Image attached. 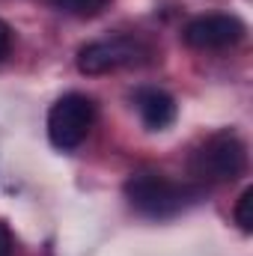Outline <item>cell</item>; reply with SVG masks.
I'll use <instances>...</instances> for the list:
<instances>
[{"instance_id":"cell-4","label":"cell","mask_w":253,"mask_h":256,"mask_svg":"<svg viewBox=\"0 0 253 256\" xmlns=\"http://www.w3.org/2000/svg\"><path fill=\"white\" fill-rule=\"evenodd\" d=\"M149 57V48L134 39V36H114V39H98L90 42L78 51L74 63L80 74H108L122 66H140Z\"/></svg>"},{"instance_id":"cell-1","label":"cell","mask_w":253,"mask_h":256,"mask_svg":"<svg viewBox=\"0 0 253 256\" xmlns=\"http://www.w3.org/2000/svg\"><path fill=\"white\" fill-rule=\"evenodd\" d=\"M122 194L131 202L134 212H140L143 218L152 220H164V218H176L179 212H185L200 200V191L190 188L185 182H173L164 173L155 170H140L131 173L122 185Z\"/></svg>"},{"instance_id":"cell-9","label":"cell","mask_w":253,"mask_h":256,"mask_svg":"<svg viewBox=\"0 0 253 256\" xmlns=\"http://www.w3.org/2000/svg\"><path fill=\"white\" fill-rule=\"evenodd\" d=\"M15 254V238L6 220H0V256H12Z\"/></svg>"},{"instance_id":"cell-3","label":"cell","mask_w":253,"mask_h":256,"mask_svg":"<svg viewBox=\"0 0 253 256\" xmlns=\"http://www.w3.org/2000/svg\"><path fill=\"white\" fill-rule=\"evenodd\" d=\"M96 122V102L84 92H66L48 110V140L54 149H78Z\"/></svg>"},{"instance_id":"cell-6","label":"cell","mask_w":253,"mask_h":256,"mask_svg":"<svg viewBox=\"0 0 253 256\" xmlns=\"http://www.w3.org/2000/svg\"><path fill=\"white\" fill-rule=\"evenodd\" d=\"M134 104H137V114L149 131H164L167 126H173V120L179 114L176 98L158 86H140L134 92Z\"/></svg>"},{"instance_id":"cell-8","label":"cell","mask_w":253,"mask_h":256,"mask_svg":"<svg viewBox=\"0 0 253 256\" xmlns=\"http://www.w3.org/2000/svg\"><path fill=\"white\" fill-rule=\"evenodd\" d=\"M253 188H244L242 196H238V202H236V212H232V218H236V224H238V230L242 232H253Z\"/></svg>"},{"instance_id":"cell-2","label":"cell","mask_w":253,"mask_h":256,"mask_svg":"<svg viewBox=\"0 0 253 256\" xmlns=\"http://www.w3.org/2000/svg\"><path fill=\"white\" fill-rule=\"evenodd\" d=\"M248 167V146L232 131H214L208 140L200 143V149L190 158V170L202 182H236Z\"/></svg>"},{"instance_id":"cell-5","label":"cell","mask_w":253,"mask_h":256,"mask_svg":"<svg viewBox=\"0 0 253 256\" xmlns=\"http://www.w3.org/2000/svg\"><path fill=\"white\" fill-rule=\"evenodd\" d=\"M248 27L238 15H226V12H208V15H196L190 18L182 30V39L188 48L196 51H224L232 48L244 39Z\"/></svg>"},{"instance_id":"cell-7","label":"cell","mask_w":253,"mask_h":256,"mask_svg":"<svg viewBox=\"0 0 253 256\" xmlns=\"http://www.w3.org/2000/svg\"><path fill=\"white\" fill-rule=\"evenodd\" d=\"M54 6L68 15H78V18H96L104 12L108 0H54Z\"/></svg>"},{"instance_id":"cell-10","label":"cell","mask_w":253,"mask_h":256,"mask_svg":"<svg viewBox=\"0 0 253 256\" xmlns=\"http://www.w3.org/2000/svg\"><path fill=\"white\" fill-rule=\"evenodd\" d=\"M9 48H12V27L0 18V63L6 60V54H9Z\"/></svg>"}]
</instances>
